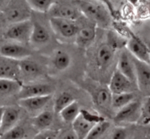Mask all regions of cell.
Masks as SVG:
<instances>
[{
    "label": "cell",
    "mask_w": 150,
    "mask_h": 139,
    "mask_svg": "<svg viewBox=\"0 0 150 139\" xmlns=\"http://www.w3.org/2000/svg\"><path fill=\"white\" fill-rule=\"evenodd\" d=\"M82 15L97 26L106 28L111 23V16L103 4L97 1H75Z\"/></svg>",
    "instance_id": "1"
},
{
    "label": "cell",
    "mask_w": 150,
    "mask_h": 139,
    "mask_svg": "<svg viewBox=\"0 0 150 139\" xmlns=\"http://www.w3.org/2000/svg\"><path fill=\"white\" fill-rule=\"evenodd\" d=\"M31 10L41 13H49L55 1L53 0H28L26 1Z\"/></svg>",
    "instance_id": "28"
},
{
    "label": "cell",
    "mask_w": 150,
    "mask_h": 139,
    "mask_svg": "<svg viewBox=\"0 0 150 139\" xmlns=\"http://www.w3.org/2000/svg\"><path fill=\"white\" fill-rule=\"evenodd\" d=\"M80 105L76 101H74L69 106L64 108L59 115L61 117L62 121L67 124H71L79 117L81 113Z\"/></svg>",
    "instance_id": "25"
},
{
    "label": "cell",
    "mask_w": 150,
    "mask_h": 139,
    "mask_svg": "<svg viewBox=\"0 0 150 139\" xmlns=\"http://www.w3.org/2000/svg\"><path fill=\"white\" fill-rule=\"evenodd\" d=\"M21 78L19 61L0 56V79L21 82Z\"/></svg>",
    "instance_id": "13"
},
{
    "label": "cell",
    "mask_w": 150,
    "mask_h": 139,
    "mask_svg": "<svg viewBox=\"0 0 150 139\" xmlns=\"http://www.w3.org/2000/svg\"><path fill=\"white\" fill-rule=\"evenodd\" d=\"M111 96L108 87H100L94 93L93 101L98 107L108 109L111 108Z\"/></svg>",
    "instance_id": "24"
},
{
    "label": "cell",
    "mask_w": 150,
    "mask_h": 139,
    "mask_svg": "<svg viewBox=\"0 0 150 139\" xmlns=\"http://www.w3.org/2000/svg\"><path fill=\"white\" fill-rule=\"evenodd\" d=\"M31 12L26 1H9L3 15L6 21L13 24L30 20Z\"/></svg>",
    "instance_id": "3"
},
{
    "label": "cell",
    "mask_w": 150,
    "mask_h": 139,
    "mask_svg": "<svg viewBox=\"0 0 150 139\" xmlns=\"http://www.w3.org/2000/svg\"><path fill=\"white\" fill-rule=\"evenodd\" d=\"M33 29V23L30 20L10 24L4 34L6 39L16 43L25 44L29 42Z\"/></svg>",
    "instance_id": "4"
},
{
    "label": "cell",
    "mask_w": 150,
    "mask_h": 139,
    "mask_svg": "<svg viewBox=\"0 0 150 139\" xmlns=\"http://www.w3.org/2000/svg\"><path fill=\"white\" fill-rule=\"evenodd\" d=\"M110 126V122L105 119L98 122L94 125L86 139H99L107 132Z\"/></svg>",
    "instance_id": "29"
},
{
    "label": "cell",
    "mask_w": 150,
    "mask_h": 139,
    "mask_svg": "<svg viewBox=\"0 0 150 139\" xmlns=\"http://www.w3.org/2000/svg\"><path fill=\"white\" fill-rule=\"evenodd\" d=\"M71 56L68 52L62 50L56 51L51 58L53 66L59 71H64L70 67L71 64Z\"/></svg>",
    "instance_id": "23"
},
{
    "label": "cell",
    "mask_w": 150,
    "mask_h": 139,
    "mask_svg": "<svg viewBox=\"0 0 150 139\" xmlns=\"http://www.w3.org/2000/svg\"><path fill=\"white\" fill-rule=\"evenodd\" d=\"M103 117L81 109L80 115L72 123V129L79 139H86L94 125L104 120Z\"/></svg>",
    "instance_id": "2"
},
{
    "label": "cell",
    "mask_w": 150,
    "mask_h": 139,
    "mask_svg": "<svg viewBox=\"0 0 150 139\" xmlns=\"http://www.w3.org/2000/svg\"><path fill=\"white\" fill-rule=\"evenodd\" d=\"M26 136V133L24 128L20 125H16L0 136V139H25Z\"/></svg>",
    "instance_id": "30"
},
{
    "label": "cell",
    "mask_w": 150,
    "mask_h": 139,
    "mask_svg": "<svg viewBox=\"0 0 150 139\" xmlns=\"http://www.w3.org/2000/svg\"><path fill=\"white\" fill-rule=\"evenodd\" d=\"M138 122L144 125H150V102L147 98L142 105L140 118Z\"/></svg>",
    "instance_id": "31"
},
{
    "label": "cell",
    "mask_w": 150,
    "mask_h": 139,
    "mask_svg": "<svg viewBox=\"0 0 150 139\" xmlns=\"http://www.w3.org/2000/svg\"><path fill=\"white\" fill-rule=\"evenodd\" d=\"M32 53V50L23 44L8 42L0 46V56L16 61L26 59Z\"/></svg>",
    "instance_id": "8"
},
{
    "label": "cell",
    "mask_w": 150,
    "mask_h": 139,
    "mask_svg": "<svg viewBox=\"0 0 150 139\" xmlns=\"http://www.w3.org/2000/svg\"><path fill=\"white\" fill-rule=\"evenodd\" d=\"M8 1H1V0H0V10H3L5 8Z\"/></svg>",
    "instance_id": "35"
},
{
    "label": "cell",
    "mask_w": 150,
    "mask_h": 139,
    "mask_svg": "<svg viewBox=\"0 0 150 139\" xmlns=\"http://www.w3.org/2000/svg\"><path fill=\"white\" fill-rule=\"evenodd\" d=\"M49 23L53 31L59 37L64 39L76 38L79 30V26L76 21L57 17H50Z\"/></svg>",
    "instance_id": "6"
},
{
    "label": "cell",
    "mask_w": 150,
    "mask_h": 139,
    "mask_svg": "<svg viewBox=\"0 0 150 139\" xmlns=\"http://www.w3.org/2000/svg\"><path fill=\"white\" fill-rule=\"evenodd\" d=\"M127 50L137 61L150 65V53L148 45L136 35H132L126 44Z\"/></svg>",
    "instance_id": "7"
},
{
    "label": "cell",
    "mask_w": 150,
    "mask_h": 139,
    "mask_svg": "<svg viewBox=\"0 0 150 139\" xmlns=\"http://www.w3.org/2000/svg\"><path fill=\"white\" fill-rule=\"evenodd\" d=\"M59 131L48 129L40 131L32 139H57Z\"/></svg>",
    "instance_id": "32"
},
{
    "label": "cell",
    "mask_w": 150,
    "mask_h": 139,
    "mask_svg": "<svg viewBox=\"0 0 150 139\" xmlns=\"http://www.w3.org/2000/svg\"><path fill=\"white\" fill-rule=\"evenodd\" d=\"M54 122V114L51 111H42L34 117L32 120V125L38 131H42L49 129Z\"/></svg>",
    "instance_id": "22"
},
{
    "label": "cell",
    "mask_w": 150,
    "mask_h": 139,
    "mask_svg": "<svg viewBox=\"0 0 150 139\" xmlns=\"http://www.w3.org/2000/svg\"><path fill=\"white\" fill-rule=\"evenodd\" d=\"M1 26H2V23H1V17H0V30H1Z\"/></svg>",
    "instance_id": "37"
},
{
    "label": "cell",
    "mask_w": 150,
    "mask_h": 139,
    "mask_svg": "<svg viewBox=\"0 0 150 139\" xmlns=\"http://www.w3.org/2000/svg\"><path fill=\"white\" fill-rule=\"evenodd\" d=\"M127 132L124 127H117L112 131L111 139H127Z\"/></svg>",
    "instance_id": "33"
},
{
    "label": "cell",
    "mask_w": 150,
    "mask_h": 139,
    "mask_svg": "<svg viewBox=\"0 0 150 139\" xmlns=\"http://www.w3.org/2000/svg\"><path fill=\"white\" fill-rule=\"evenodd\" d=\"M51 39V35L48 29L38 23H33L32 34L29 42L35 46L46 45Z\"/></svg>",
    "instance_id": "21"
},
{
    "label": "cell",
    "mask_w": 150,
    "mask_h": 139,
    "mask_svg": "<svg viewBox=\"0 0 150 139\" xmlns=\"http://www.w3.org/2000/svg\"><path fill=\"white\" fill-rule=\"evenodd\" d=\"M54 88L51 85L43 83H31L22 84L17 97L18 100L27 98L51 96Z\"/></svg>",
    "instance_id": "11"
},
{
    "label": "cell",
    "mask_w": 150,
    "mask_h": 139,
    "mask_svg": "<svg viewBox=\"0 0 150 139\" xmlns=\"http://www.w3.org/2000/svg\"><path fill=\"white\" fill-rule=\"evenodd\" d=\"M51 17L62 18L76 21L82 16L75 1H55L49 11Z\"/></svg>",
    "instance_id": "5"
},
{
    "label": "cell",
    "mask_w": 150,
    "mask_h": 139,
    "mask_svg": "<svg viewBox=\"0 0 150 139\" xmlns=\"http://www.w3.org/2000/svg\"><path fill=\"white\" fill-rule=\"evenodd\" d=\"M20 116V110L16 106H4L0 126V136L18 125Z\"/></svg>",
    "instance_id": "17"
},
{
    "label": "cell",
    "mask_w": 150,
    "mask_h": 139,
    "mask_svg": "<svg viewBox=\"0 0 150 139\" xmlns=\"http://www.w3.org/2000/svg\"><path fill=\"white\" fill-rule=\"evenodd\" d=\"M117 70L136 85V69L133 57L127 50L122 51L117 61Z\"/></svg>",
    "instance_id": "15"
},
{
    "label": "cell",
    "mask_w": 150,
    "mask_h": 139,
    "mask_svg": "<svg viewBox=\"0 0 150 139\" xmlns=\"http://www.w3.org/2000/svg\"><path fill=\"white\" fill-rule=\"evenodd\" d=\"M57 139H79L76 133L73 131L72 128L70 129H65L62 131H59Z\"/></svg>",
    "instance_id": "34"
},
{
    "label": "cell",
    "mask_w": 150,
    "mask_h": 139,
    "mask_svg": "<svg viewBox=\"0 0 150 139\" xmlns=\"http://www.w3.org/2000/svg\"><path fill=\"white\" fill-rule=\"evenodd\" d=\"M142 105L139 101H133L122 109L117 111L114 116V121L117 123L138 122L140 118Z\"/></svg>",
    "instance_id": "9"
},
{
    "label": "cell",
    "mask_w": 150,
    "mask_h": 139,
    "mask_svg": "<svg viewBox=\"0 0 150 139\" xmlns=\"http://www.w3.org/2000/svg\"><path fill=\"white\" fill-rule=\"evenodd\" d=\"M133 82L130 81L127 77L116 69L111 76L108 89L111 94H122V93H133L134 90Z\"/></svg>",
    "instance_id": "16"
},
{
    "label": "cell",
    "mask_w": 150,
    "mask_h": 139,
    "mask_svg": "<svg viewBox=\"0 0 150 139\" xmlns=\"http://www.w3.org/2000/svg\"><path fill=\"white\" fill-rule=\"evenodd\" d=\"M4 106H0V126H1V119H2V116H3V113H4Z\"/></svg>",
    "instance_id": "36"
},
{
    "label": "cell",
    "mask_w": 150,
    "mask_h": 139,
    "mask_svg": "<svg viewBox=\"0 0 150 139\" xmlns=\"http://www.w3.org/2000/svg\"><path fill=\"white\" fill-rule=\"evenodd\" d=\"M21 77L35 79L42 74V68L38 63L30 59H23L19 61Z\"/></svg>",
    "instance_id": "19"
},
{
    "label": "cell",
    "mask_w": 150,
    "mask_h": 139,
    "mask_svg": "<svg viewBox=\"0 0 150 139\" xmlns=\"http://www.w3.org/2000/svg\"><path fill=\"white\" fill-rule=\"evenodd\" d=\"M21 82L0 79V102L14 96H18L21 85Z\"/></svg>",
    "instance_id": "20"
},
{
    "label": "cell",
    "mask_w": 150,
    "mask_h": 139,
    "mask_svg": "<svg viewBox=\"0 0 150 139\" xmlns=\"http://www.w3.org/2000/svg\"><path fill=\"white\" fill-rule=\"evenodd\" d=\"M78 26L79 30L75 38L77 45L83 48L90 46L96 37V24L87 19V22L81 25L78 23Z\"/></svg>",
    "instance_id": "12"
},
{
    "label": "cell",
    "mask_w": 150,
    "mask_h": 139,
    "mask_svg": "<svg viewBox=\"0 0 150 139\" xmlns=\"http://www.w3.org/2000/svg\"><path fill=\"white\" fill-rule=\"evenodd\" d=\"M147 100L149 101L150 102V97H148V98H147Z\"/></svg>",
    "instance_id": "39"
},
{
    "label": "cell",
    "mask_w": 150,
    "mask_h": 139,
    "mask_svg": "<svg viewBox=\"0 0 150 139\" xmlns=\"http://www.w3.org/2000/svg\"><path fill=\"white\" fill-rule=\"evenodd\" d=\"M116 49L117 47L110 42H103L99 45L95 55V64L98 68L105 69L109 67L114 60Z\"/></svg>",
    "instance_id": "14"
},
{
    "label": "cell",
    "mask_w": 150,
    "mask_h": 139,
    "mask_svg": "<svg viewBox=\"0 0 150 139\" xmlns=\"http://www.w3.org/2000/svg\"><path fill=\"white\" fill-rule=\"evenodd\" d=\"M52 98V95L51 96H39V97L27 98L20 99L18 101L19 106L22 109H25L29 112H38L42 110Z\"/></svg>",
    "instance_id": "18"
},
{
    "label": "cell",
    "mask_w": 150,
    "mask_h": 139,
    "mask_svg": "<svg viewBox=\"0 0 150 139\" xmlns=\"http://www.w3.org/2000/svg\"><path fill=\"white\" fill-rule=\"evenodd\" d=\"M133 101H135V94L133 92L122 94H112L111 108L119 111Z\"/></svg>",
    "instance_id": "26"
},
{
    "label": "cell",
    "mask_w": 150,
    "mask_h": 139,
    "mask_svg": "<svg viewBox=\"0 0 150 139\" xmlns=\"http://www.w3.org/2000/svg\"><path fill=\"white\" fill-rule=\"evenodd\" d=\"M133 59L136 69V86L144 96L150 97V65L137 61L133 57Z\"/></svg>",
    "instance_id": "10"
},
{
    "label": "cell",
    "mask_w": 150,
    "mask_h": 139,
    "mask_svg": "<svg viewBox=\"0 0 150 139\" xmlns=\"http://www.w3.org/2000/svg\"><path fill=\"white\" fill-rule=\"evenodd\" d=\"M74 101L76 100L71 93L68 92H62L54 101V112L57 114H59L64 108L69 106Z\"/></svg>",
    "instance_id": "27"
},
{
    "label": "cell",
    "mask_w": 150,
    "mask_h": 139,
    "mask_svg": "<svg viewBox=\"0 0 150 139\" xmlns=\"http://www.w3.org/2000/svg\"><path fill=\"white\" fill-rule=\"evenodd\" d=\"M148 47H149V53H150V43H148Z\"/></svg>",
    "instance_id": "38"
}]
</instances>
